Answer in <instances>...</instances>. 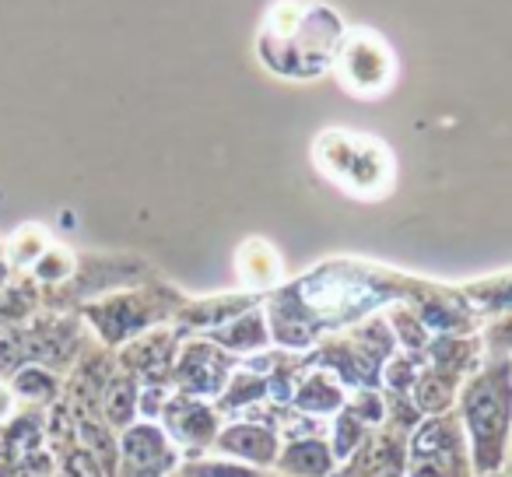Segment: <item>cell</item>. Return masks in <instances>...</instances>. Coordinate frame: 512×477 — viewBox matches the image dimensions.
I'll return each mask as SVG.
<instances>
[{
    "instance_id": "1",
    "label": "cell",
    "mask_w": 512,
    "mask_h": 477,
    "mask_svg": "<svg viewBox=\"0 0 512 477\" xmlns=\"http://www.w3.org/2000/svg\"><path fill=\"white\" fill-rule=\"evenodd\" d=\"M15 393L29 400H50L57 393V379L50 372L36 369V365H25V369L15 372Z\"/></svg>"
},
{
    "instance_id": "2",
    "label": "cell",
    "mask_w": 512,
    "mask_h": 477,
    "mask_svg": "<svg viewBox=\"0 0 512 477\" xmlns=\"http://www.w3.org/2000/svg\"><path fill=\"white\" fill-rule=\"evenodd\" d=\"M4 411H8V393L0 390V414H4Z\"/></svg>"
}]
</instances>
